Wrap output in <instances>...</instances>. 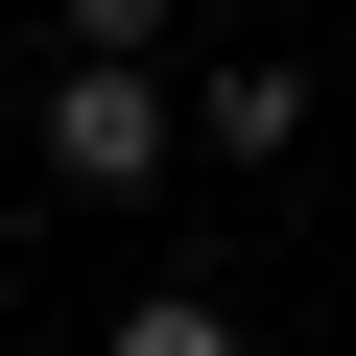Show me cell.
I'll list each match as a JSON object with an SVG mask.
<instances>
[{
	"label": "cell",
	"mask_w": 356,
	"mask_h": 356,
	"mask_svg": "<svg viewBox=\"0 0 356 356\" xmlns=\"http://www.w3.org/2000/svg\"><path fill=\"white\" fill-rule=\"evenodd\" d=\"M166 95H191V166H285V143H309V72H285V48H238V72H166Z\"/></svg>",
	"instance_id": "7a4b0ae2"
},
{
	"label": "cell",
	"mask_w": 356,
	"mask_h": 356,
	"mask_svg": "<svg viewBox=\"0 0 356 356\" xmlns=\"http://www.w3.org/2000/svg\"><path fill=\"white\" fill-rule=\"evenodd\" d=\"M95 356H238V309H214V285H143V309H119Z\"/></svg>",
	"instance_id": "3957f363"
},
{
	"label": "cell",
	"mask_w": 356,
	"mask_h": 356,
	"mask_svg": "<svg viewBox=\"0 0 356 356\" xmlns=\"http://www.w3.org/2000/svg\"><path fill=\"white\" fill-rule=\"evenodd\" d=\"M24 166H48L72 214H143L166 166H191V95H166V48H72V72L24 95Z\"/></svg>",
	"instance_id": "6da1fadb"
},
{
	"label": "cell",
	"mask_w": 356,
	"mask_h": 356,
	"mask_svg": "<svg viewBox=\"0 0 356 356\" xmlns=\"http://www.w3.org/2000/svg\"><path fill=\"white\" fill-rule=\"evenodd\" d=\"M48 48H191V0H48Z\"/></svg>",
	"instance_id": "277c9868"
},
{
	"label": "cell",
	"mask_w": 356,
	"mask_h": 356,
	"mask_svg": "<svg viewBox=\"0 0 356 356\" xmlns=\"http://www.w3.org/2000/svg\"><path fill=\"white\" fill-rule=\"evenodd\" d=\"M0 24H24V0H0Z\"/></svg>",
	"instance_id": "5b68a950"
}]
</instances>
